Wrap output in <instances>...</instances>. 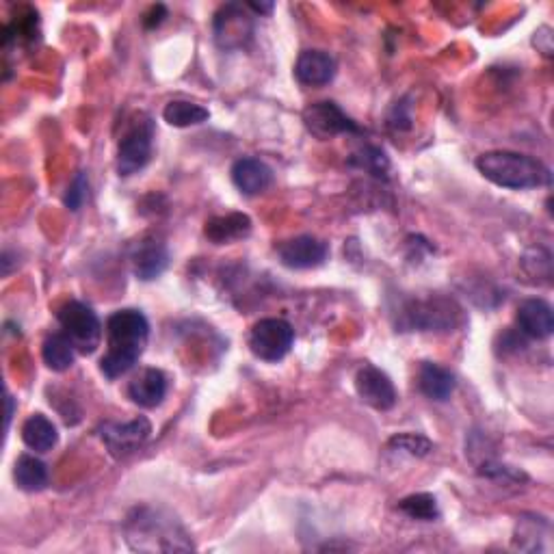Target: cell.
Segmentation results:
<instances>
[{"instance_id": "obj_21", "label": "cell", "mask_w": 554, "mask_h": 554, "mask_svg": "<svg viewBox=\"0 0 554 554\" xmlns=\"http://www.w3.org/2000/svg\"><path fill=\"white\" fill-rule=\"evenodd\" d=\"M13 479L24 492H39L48 485V468L35 455H22L13 468Z\"/></svg>"}, {"instance_id": "obj_23", "label": "cell", "mask_w": 554, "mask_h": 554, "mask_svg": "<svg viewBox=\"0 0 554 554\" xmlns=\"http://www.w3.org/2000/svg\"><path fill=\"white\" fill-rule=\"evenodd\" d=\"M163 117L169 126L189 128V126H200V124L208 122L210 113L206 107H202V104H197V102L171 100L163 111Z\"/></svg>"}, {"instance_id": "obj_14", "label": "cell", "mask_w": 554, "mask_h": 554, "mask_svg": "<svg viewBox=\"0 0 554 554\" xmlns=\"http://www.w3.org/2000/svg\"><path fill=\"white\" fill-rule=\"evenodd\" d=\"M232 182L241 193L258 195L271 187L273 169L260 158L245 156L232 165Z\"/></svg>"}, {"instance_id": "obj_5", "label": "cell", "mask_w": 554, "mask_h": 554, "mask_svg": "<svg viewBox=\"0 0 554 554\" xmlns=\"http://www.w3.org/2000/svg\"><path fill=\"white\" fill-rule=\"evenodd\" d=\"M295 342V329L284 319H262L252 327L249 349L262 362L284 360Z\"/></svg>"}, {"instance_id": "obj_27", "label": "cell", "mask_w": 554, "mask_h": 554, "mask_svg": "<svg viewBox=\"0 0 554 554\" xmlns=\"http://www.w3.org/2000/svg\"><path fill=\"white\" fill-rule=\"evenodd\" d=\"M522 267L526 271V275L529 277H544V282H550V275H552V258L550 254L546 252L542 256V260H539V265H537V260H535V249H531V252H526V256L522 258ZM535 280V284H537Z\"/></svg>"}, {"instance_id": "obj_11", "label": "cell", "mask_w": 554, "mask_h": 554, "mask_svg": "<svg viewBox=\"0 0 554 554\" xmlns=\"http://www.w3.org/2000/svg\"><path fill=\"white\" fill-rule=\"evenodd\" d=\"M459 308L457 303L451 299H427V301H418L407 312V321H410L412 327L425 329V332H433V329H448L455 327L459 323Z\"/></svg>"}, {"instance_id": "obj_16", "label": "cell", "mask_w": 554, "mask_h": 554, "mask_svg": "<svg viewBox=\"0 0 554 554\" xmlns=\"http://www.w3.org/2000/svg\"><path fill=\"white\" fill-rule=\"evenodd\" d=\"M516 321L520 332L535 340H544L554 332V314L544 299H526L520 303Z\"/></svg>"}, {"instance_id": "obj_10", "label": "cell", "mask_w": 554, "mask_h": 554, "mask_svg": "<svg viewBox=\"0 0 554 554\" xmlns=\"http://www.w3.org/2000/svg\"><path fill=\"white\" fill-rule=\"evenodd\" d=\"M100 435L104 444L109 446V451L115 457H122L137 451L139 446L148 442V438L152 435V425L150 420L143 416L128 422H107V425L102 427Z\"/></svg>"}, {"instance_id": "obj_25", "label": "cell", "mask_w": 554, "mask_h": 554, "mask_svg": "<svg viewBox=\"0 0 554 554\" xmlns=\"http://www.w3.org/2000/svg\"><path fill=\"white\" fill-rule=\"evenodd\" d=\"M351 165H358L360 169L368 171V174L381 178V176H386V171L390 167V161H388V156H386L384 150L371 148V145H368V148H364L362 152L353 154Z\"/></svg>"}, {"instance_id": "obj_8", "label": "cell", "mask_w": 554, "mask_h": 554, "mask_svg": "<svg viewBox=\"0 0 554 554\" xmlns=\"http://www.w3.org/2000/svg\"><path fill=\"white\" fill-rule=\"evenodd\" d=\"M215 42L223 50H239L252 42L254 20L243 5H223L215 16Z\"/></svg>"}, {"instance_id": "obj_26", "label": "cell", "mask_w": 554, "mask_h": 554, "mask_svg": "<svg viewBox=\"0 0 554 554\" xmlns=\"http://www.w3.org/2000/svg\"><path fill=\"white\" fill-rule=\"evenodd\" d=\"M390 448L394 451L407 453L412 457H427L433 451V442L427 440L425 435H416V433H399L390 438Z\"/></svg>"}, {"instance_id": "obj_17", "label": "cell", "mask_w": 554, "mask_h": 554, "mask_svg": "<svg viewBox=\"0 0 554 554\" xmlns=\"http://www.w3.org/2000/svg\"><path fill=\"white\" fill-rule=\"evenodd\" d=\"M169 265V252L165 243H161L154 236H148L143 239L133 252V271L143 282L156 280L158 275H163V271Z\"/></svg>"}, {"instance_id": "obj_13", "label": "cell", "mask_w": 554, "mask_h": 554, "mask_svg": "<svg viewBox=\"0 0 554 554\" xmlns=\"http://www.w3.org/2000/svg\"><path fill=\"white\" fill-rule=\"evenodd\" d=\"M336 72V59L325 50H303L295 63L297 81L306 87H323L332 83Z\"/></svg>"}, {"instance_id": "obj_19", "label": "cell", "mask_w": 554, "mask_h": 554, "mask_svg": "<svg viewBox=\"0 0 554 554\" xmlns=\"http://www.w3.org/2000/svg\"><path fill=\"white\" fill-rule=\"evenodd\" d=\"M204 232L208 236V241H213L215 245H226L249 236V232H252V219L243 213L219 215L206 221Z\"/></svg>"}, {"instance_id": "obj_30", "label": "cell", "mask_w": 554, "mask_h": 554, "mask_svg": "<svg viewBox=\"0 0 554 554\" xmlns=\"http://www.w3.org/2000/svg\"><path fill=\"white\" fill-rule=\"evenodd\" d=\"M165 18H167V7H165V5H154V7H150V11L143 16L145 29H154V26L161 24Z\"/></svg>"}, {"instance_id": "obj_3", "label": "cell", "mask_w": 554, "mask_h": 554, "mask_svg": "<svg viewBox=\"0 0 554 554\" xmlns=\"http://www.w3.org/2000/svg\"><path fill=\"white\" fill-rule=\"evenodd\" d=\"M477 169L485 180L503 189L524 191L550 184V169L537 158L509 150H492L477 158Z\"/></svg>"}, {"instance_id": "obj_1", "label": "cell", "mask_w": 554, "mask_h": 554, "mask_svg": "<svg viewBox=\"0 0 554 554\" xmlns=\"http://www.w3.org/2000/svg\"><path fill=\"white\" fill-rule=\"evenodd\" d=\"M150 338V323L145 314L133 308L117 310L107 321V353L102 355L100 368L109 379L126 375L143 355Z\"/></svg>"}, {"instance_id": "obj_32", "label": "cell", "mask_w": 554, "mask_h": 554, "mask_svg": "<svg viewBox=\"0 0 554 554\" xmlns=\"http://www.w3.org/2000/svg\"><path fill=\"white\" fill-rule=\"evenodd\" d=\"M11 416H13V399L7 394V429H9V422H11Z\"/></svg>"}, {"instance_id": "obj_29", "label": "cell", "mask_w": 554, "mask_h": 554, "mask_svg": "<svg viewBox=\"0 0 554 554\" xmlns=\"http://www.w3.org/2000/svg\"><path fill=\"white\" fill-rule=\"evenodd\" d=\"M390 124H392L394 128H399V130H403V128H410V126H412V117L407 115V104H405V102H399L397 107L392 109Z\"/></svg>"}, {"instance_id": "obj_24", "label": "cell", "mask_w": 554, "mask_h": 554, "mask_svg": "<svg viewBox=\"0 0 554 554\" xmlns=\"http://www.w3.org/2000/svg\"><path fill=\"white\" fill-rule=\"evenodd\" d=\"M399 511L405 513L407 518L420 520V522H433L440 518L438 500L431 494H412L403 498L399 503Z\"/></svg>"}, {"instance_id": "obj_18", "label": "cell", "mask_w": 554, "mask_h": 554, "mask_svg": "<svg viewBox=\"0 0 554 554\" xmlns=\"http://www.w3.org/2000/svg\"><path fill=\"white\" fill-rule=\"evenodd\" d=\"M455 375L448 371V368L433 364V362H422L418 371V388L420 392L429 397L431 401H448L451 394L455 392Z\"/></svg>"}, {"instance_id": "obj_2", "label": "cell", "mask_w": 554, "mask_h": 554, "mask_svg": "<svg viewBox=\"0 0 554 554\" xmlns=\"http://www.w3.org/2000/svg\"><path fill=\"white\" fill-rule=\"evenodd\" d=\"M126 542L139 552H184L193 550L191 537L184 533L176 518L161 511L141 507L128 516Z\"/></svg>"}, {"instance_id": "obj_28", "label": "cell", "mask_w": 554, "mask_h": 554, "mask_svg": "<svg viewBox=\"0 0 554 554\" xmlns=\"http://www.w3.org/2000/svg\"><path fill=\"white\" fill-rule=\"evenodd\" d=\"M87 180L83 174H78L74 178V182L70 184V189H68V195H65V204H68L72 210H78L81 208V204L85 202V197H87Z\"/></svg>"}, {"instance_id": "obj_20", "label": "cell", "mask_w": 554, "mask_h": 554, "mask_svg": "<svg viewBox=\"0 0 554 554\" xmlns=\"http://www.w3.org/2000/svg\"><path fill=\"white\" fill-rule=\"evenodd\" d=\"M22 440L35 453H48L59 442L57 427L44 414H33L22 425Z\"/></svg>"}, {"instance_id": "obj_12", "label": "cell", "mask_w": 554, "mask_h": 554, "mask_svg": "<svg viewBox=\"0 0 554 554\" xmlns=\"http://www.w3.org/2000/svg\"><path fill=\"white\" fill-rule=\"evenodd\" d=\"M327 245L316 236H295L277 245V256L288 269H314L327 260Z\"/></svg>"}, {"instance_id": "obj_7", "label": "cell", "mask_w": 554, "mask_h": 554, "mask_svg": "<svg viewBox=\"0 0 554 554\" xmlns=\"http://www.w3.org/2000/svg\"><path fill=\"white\" fill-rule=\"evenodd\" d=\"M303 124H306L308 133L316 139H334L338 135H355L360 133L358 124L342 111L336 102L323 100L314 102L303 111Z\"/></svg>"}, {"instance_id": "obj_31", "label": "cell", "mask_w": 554, "mask_h": 554, "mask_svg": "<svg viewBox=\"0 0 554 554\" xmlns=\"http://www.w3.org/2000/svg\"><path fill=\"white\" fill-rule=\"evenodd\" d=\"M247 9H252L256 13H271L273 11V3H267V5H258V3H249Z\"/></svg>"}, {"instance_id": "obj_9", "label": "cell", "mask_w": 554, "mask_h": 554, "mask_svg": "<svg viewBox=\"0 0 554 554\" xmlns=\"http://www.w3.org/2000/svg\"><path fill=\"white\" fill-rule=\"evenodd\" d=\"M355 390H358L360 399L375 407L379 412H388L397 405V388H394L392 379L373 364H364L358 375H355Z\"/></svg>"}, {"instance_id": "obj_15", "label": "cell", "mask_w": 554, "mask_h": 554, "mask_svg": "<svg viewBox=\"0 0 554 554\" xmlns=\"http://www.w3.org/2000/svg\"><path fill=\"white\" fill-rule=\"evenodd\" d=\"M128 397L135 405L152 410L167 397V375L158 368H143L128 386Z\"/></svg>"}, {"instance_id": "obj_6", "label": "cell", "mask_w": 554, "mask_h": 554, "mask_svg": "<svg viewBox=\"0 0 554 554\" xmlns=\"http://www.w3.org/2000/svg\"><path fill=\"white\" fill-rule=\"evenodd\" d=\"M152 139L154 122L148 115H141L139 120L126 130L124 139L120 141V148H117V171H120V176H133L150 163Z\"/></svg>"}, {"instance_id": "obj_4", "label": "cell", "mask_w": 554, "mask_h": 554, "mask_svg": "<svg viewBox=\"0 0 554 554\" xmlns=\"http://www.w3.org/2000/svg\"><path fill=\"white\" fill-rule=\"evenodd\" d=\"M59 325L63 334L81 353H94L102 340V323L98 314L83 301H68L59 310Z\"/></svg>"}, {"instance_id": "obj_22", "label": "cell", "mask_w": 554, "mask_h": 554, "mask_svg": "<svg viewBox=\"0 0 554 554\" xmlns=\"http://www.w3.org/2000/svg\"><path fill=\"white\" fill-rule=\"evenodd\" d=\"M76 347L72 345V340L65 334H52L44 340L42 347V358L50 371L55 373H65L68 368H72L74 358H76Z\"/></svg>"}]
</instances>
